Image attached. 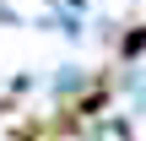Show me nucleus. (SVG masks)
I'll list each match as a JSON object with an SVG mask.
<instances>
[{
  "mask_svg": "<svg viewBox=\"0 0 146 141\" xmlns=\"http://www.w3.org/2000/svg\"><path fill=\"white\" fill-rule=\"evenodd\" d=\"M146 54V22H130V33L119 38V60H141Z\"/></svg>",
  "mask_w": 146,
  "mask_h": 141,
  "instance_id": "1",
  "label": "nucleus"
}]
</instances>
